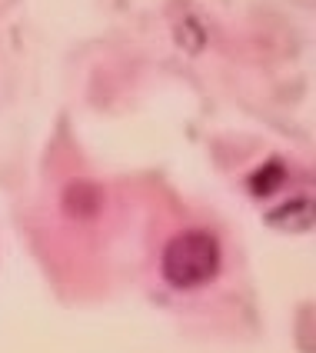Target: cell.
<instances>
[{
	"mask_svg": "<svg viewBox=\"0 0 316 353\" xmlns=\"http://www.w3.org/2000/svg\"><path fill=\"white\" fill-rule=\"evenodd\" d=\"M220 270V243L207 230H183L177 234L160 256V274L177 290H197L210 283Z\"/></svg>",
	"mask_w": 316,
	"mask_h": 353,
	"instance_id": "1",
	"label": "cell"
}]
</instances>
